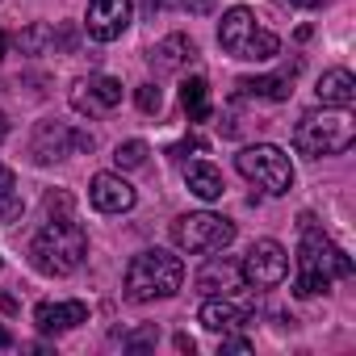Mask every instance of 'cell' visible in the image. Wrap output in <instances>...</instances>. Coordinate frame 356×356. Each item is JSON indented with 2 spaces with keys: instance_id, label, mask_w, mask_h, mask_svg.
I'll use <instances>...</instances> for the list:
<instances>
[{
  "instance_id": "cell-19",
  "label": "cell",
  "mask_w": 356,
  "mask_h": 356,
  "mask_svg": "<svg viewBox=\"0 0 356 356\" xmlns=\"http://www.w3.org/2000/svg\"><path fill=\"white\" fill-rule=\"evenodd\" d=\"M185 185H189V193H197L202 202H218V197L227 193L222 172H218L214 163H206V159H197V163L185 168Z\"/></svg>"
},
{
  "instance_id": "cell-33",
  "label": "cell",
  "mask_w": 356,
  "mask_h": 356,
  "mask_svg": "<svg viewBox=\"0 0 356 356\" xmlns=\"http://www.w3.org/2000/svg\"><path fill=\"white\" fill-rule=\"evenodd\" d=\"M159 9H168V0H147V13H159Z\"/></svg>"
},
{
  "instance_id": "cell-12",
  "label": "cell",
  "mask_w": 356,
  "mask_h": 356,
  "mask_svg": "<svg viewBox=\"0 0 356 356\" xmlns=\"http://www.w3.org/2000/svg\"><path fill=\"white\" fill-rule=\"evenodd\" d=\"M88 202L101 214H126V210H134L138 193L130 181H122V172H97L92 185H88Z\"/></svg>"
},
{
  "instance_id": "cell-6",
  "label": "cell",
  "mask_w": 356,
  "mask_h": 356,
  "mask_svg": "<svg viewBox=\"0 0 356 356\" xmlns=\"http://www.w3.org/2000/svg\"><path fill=\"white\" fill-rule=\"evenodd\" d=\"M235 168L248 176L256 189H264L268 197H285V193L293 189V163H289V155H285L281 147H273V143L243 147V151L235 155Z\"/></svg>"
},
{
  "instance_id": "cell-5",
  "label": "cell",
  "mask_w": 356,
  "mask_h": 356,
  "mask_svg": "<svg viewBox=\"0 0 356 356\" xmlns=\"http://www.w3.org/2000/svg\"><path fill=\"white\" fill-rule=\"evenodd\" d=\"M218 47L231 59H239V63H268V59L281 55V38L273 30H264L256 22V13L243 9V5H235V9L222 13V22H218Z\"/></svg>"
},
{
  "instance_id": "cell-34",
  "label": "cell",
  "mask_w": 356,
  "mask_h": 356,
  "mask_svg": "<svg viewBox=\"0 0 356 356\" xmlns=\"http://www.w3.org/2000/svg\"><path fill=\"white\" fill-rule=\"evenodd\" d=\"M5 134H9V118L0 113V143H5Z\"/></svg>"
},
{
  "instance_id": "cell-2",
  "label": "cell",
  "mask_w": 356,
  "mask_h": 356,
  "mask_svg": "<svg viewBox=\"0 0 356 356\" xmlns=\"http://www.w3.org/2000/svg\"><path fill=\"white\" fill-rule=\"evenodd\" d=\"M88 256V235L76 218H47V227L30 243V260L47 277H72Z\"/></svg>"
},
{
  "instance_id": "cell-30",
  "label": "cell",
  "mask_w": 356,
  "mask_h": 356,
  "mask_svg": "<svg viewBox=\"0 0 356 356\" xmlns=\"http://www.w3.org/2000/svg\"><path fill=\"white\" fill-rule=\"evenodd\" d=\"M172 343H176V352H189V356H193V348H197V343H193V335H185V331H181V335H176Z\"/></svg>"
},
{
  "instance_id": "cell-1",
  "label": "cell",
  "mask_w": 356,
  "mask_h": 356,
  "mask_svg": "<svg viewBox=\"0 0 356 356\" xmlns=\"http://www.w3.org/2000/svg\"><path fill=\"white\" fill-rule=\"evenodd\" d=\"M352 277L348 252L310 218L302 214V243H298V273H293V293L298 298H318L331 289V281Z\"/></svg>"
},
{
  "instance_id": "cell-8",
  "label": "cell",
  "mask_w": 356,
  "mask_h": 356,
  "mask_svg": "<svg viewBox=\"0 0 356 356\" xmlns=\"http://www.w3.org/2000/svg\"><path fill=\"white\" fill-rule=\"evenodd\" d=\"M97 147V138L88 134V130H76V126H67V122H38L34 126V138H30V155H34V163H59V159H67V155H80V151H92Z\"/></svg>"
},
{
  "instance_id": "cell-25",
  "label": "cell",
  "mask_w": 356,
  "mask_h": 356,
  "mask_svg": "<svg viewBox=\"0 0 356 356\" xmlns=\"http://www.w3.org/2000/svg\"><path fill=\"white\" fill-rule=\"evenodd\" d=\"M155 343H159L155 323H151V327H138V331H130V335H122V348H130V352H143V348H155Z\"/></svg>"
},
{
  "instance_id": "cell-11",
  "label": "cell",
  "mask_w": 356,
  "mask_h": 356,
  "mask_svg": "<svg viewBox=\"0 0 356 356\" xmlns=\"http://www.w3.org/2000/svg\"><path fill=\"white\" fill-rule=\"evenodd\" d=\"M130 17H134V5H130V0H88V17H84V26H88V38L113 42V38L126 34Z\"/></svg>"
},
{
  "instance_id": "cell-4",
  "label": "cell",
  "mask_w": 356,
  "mask_h": 356,
  "mask_svg": "<svg viewBox=\"0 0 356 356\" xmlns=\"http://www.w3.org/2000/svg\"><path fill=\"white\" fill-rule=\"evenodd\" d=\"M356 143V122L348 109H306L293 126V147L310 159H323V155H339Z\"/></svg>"
},
{
  "instance_id": "cell-3",
  "label": "cell",
  "mask_w": 356,
  "mask_h": 356,
  "mask_svg": "<svg viewBox=\"0 0 356 356\" xmlns=\"http://www.w3.org/2000/svg\"><path fill=\"white\" fill-rule=\"evenodd\" d=\"M181 285H185V260L172 256V252H163V248H147V252H138V256L126 264V285H122V293L143 306V302L172 298Z\"/></svg>"
},
{
  "instance_id": "cell-7",
  "label": "cell",
  "mask_w": 356,
  "mask_h": 356,
  "mask_svg": "<svg viewBox=\"0 0 356 356\" xmlns=\"http://www.w3.org/2000/svg\"><path fill=\"white\" fill-rule=\"evenodd\" d=\"M172 243L189 252V256H210V252H222L235 243V222L222 218V214H181L172 222Z\"/></svg>"
},
{
  "instance_id": "cell-14",
  "label": "cell",
  "mask_w": 356,
  "mask_h": 356,
  "mask_svg": "<svg viewBox=\"0 0 356 356\" xmlns=\"http://www.w3.org/2000/svg\"><path fill=\"white\" fill-rule=\"evenodd\" d=\"M193 285H197V293H206V298H231L235 289H243V273H239L235 260L210 252V260L202 264V273H197Z\"/></svg>"
},
{
  "instance_id": "cell-15",
  "label": "cell",
  "mask_w": 356,
  "mask_h": 356,
  "mask_svg": "<svg viewBox=\"0 0 356 356\" xmlns=\"http://www.w3.org/2000/svg\"><path fill=\"white\" fill-rule=\"evenodd\" d=\"M293 76H298V59L285 63V67L273 72V76H243L235 88H239L243 101H289V92H293Z\"/></svg>"
},
{
  "instance_id": "cell-13",
  "label": "cell",
  "mask_w": 356,
  "mask_h": 356,
  "mask_svg": "<svg viewBox=\"0 0 356 356\" xmlns=\"http://www.w3.org/2000/svg\"><path fill=\"white\" fill-rule=\"evenodd\" d=\"M193 59H197V42L189 34H168V38H159L147 51V67L155 76H176V72H185Z\"/></svg>"
},
{
  "instance_id": "cell-23",
  "label": "cell",
  "mask_w": 356,
  "mask_h": 356,
  "mask_svg": "<svg viewBox=\"0 0 356 356\" xmlns=\"http://www.w3.org/2000/svg\"><path fill=\"white\" fill-rule=\"evenodd\" d=\"M147 155H151V147H147L143 138H130V143H118L113 163H118L122 172H130V168H143V163H147Z\"/></svg>"
},
{
  "instance_id": "cell-26",
  "label": "cell",
  "mask_w": 356,
  "mask_h": 356,
  "mask_svg": "<svg viewBox=\"0 0 356 356\" xmlns=\"http://www.w3.org/2000/svg\"><path fill=\"white\" fill-rule=\"evenodd\" d=\"M47 214L51 218H72V197L67 193H47Z\"/></svg>"
},
{
  "instance_id": "cell-16",
  "label": "cell",
  "mask_w": 356,
  "mask_h": 356,
  "mask_svg": "<svg viewBox=\"0 0 356 356\" xmlns=\"http://www.w3.org/2000/svg\"><path fill=\"white\" fill-rule=\"evenodd\" d=\"M88 323V306L84 302H38L34 306V327L42 335H63L72 327Z\"/></svg>"
},
{
  "instance_id": "cell-17",
  "label": "cell",
  "mask_w": 356,
  "mask_h": 356,
  "mask_svg": "<svg viewBox=\"0 0 356 356\" xmlns=\"http://www.w3.org/2000/svg\"><path fill=\"white\" fill-rule=\"evenodd\" d=\"M248 318H252V314H248L239 302H231V298H206V302H202V314H197V323H202L206 331H214V335L239 331Z\"/></svg>"
},
{
  "instance_id": "cell-9",
  "label": "cell",
  "mask_w": 356,
  "mask_h": 356,
  "mask_svg": "<svg viewBox=\"0 0 356 356\" xmlns=\"http://www.w3.org/2000/svg\"><path fill=\"white\" fill-rule=\"evenodd\" d=\"M239 273H243V285H252V289H277L289 277V256H285V248L277 239H260L243 256Z\"/></svg>"
},
{
  "instance_id": "cell-24",
  "label": "cell",
  "mask_w": 356,
  "mask_h": 356,
  "mask_svg": "<svg viewBox=\"0 0 356 356\" xmlns=\"http://www.w3.org/2000/svg\"><path fill=\"white\" fill-rule=\"evenodd\" d=\"M134 105H138L143 113H159V105H163L159 84H138V88H134Z\"/></svg>"
},
{
  "instance_id": "cell-20",
  "label": "cell",
  "mask_w": 356,
  "mask_h": 356,
  "mask_svg": "<svg viewBox=\"0 0 356 356\" xmlns=\"http://www.w3.org/2000/svg\"><path fill=\"white\" fill-rule=\"evenodd\" d=\"M181 105H185L189 122H210V84L202 76H189L181 84Z\"/></svg>"
},
{
  "instance_id": "cell-27",
  "label": "cell",
  "mask_w": 356,
  "mask_h": 356,
  "mask_svg": "<svg viewBox=\"0 0 356 356\" xmlns=\"http://www.w3.org/2000/svg\"><path fill=\"white\" fill-rule=\"evenodd\" d=\"M222 352H252V339H248V335L227 331V335H222Z\"/></svg>"
},
{
  "instance_id": "cell-36",
  "label": "cell",
  "mask_w": 356,
  "mask_h": 356,
  "mask_svg": "<svg viewBox=\"0 0 356 356\" xmlns=\"http://www.w3.org/2000/svg\"><path fill=\"white\" fill-rule=\"evenodd\" d=\"M0 264H5V260H0Z\"/></svg>"
},
{
  "instance_id": "cell-28",
  "label": "cell",
  "mask_w": 356,
  "mask_h": 356,
  "mask_svg": "<svg viewBox=\"0 0 356 356\" xmlns=\"http://www.w3.org/2000/svg\"><path fill=\"white\" fill-rule=\"evenodd\" d=\"M214 5H218V0H181V9H189V13H214Z\"/></svg>"
},
{
  "instance_id": "cell-35",
  "label": "cell",
  "mask_w": 356,
  "mask_h": 356,
  "mask_svg": "<svg viewBox=\"0 0 356 356\" xmlns=\"http://www.w3.org/2000/svg\"><path fill=\"white\" fill-rule=\"evenodd\" d=\"M0 59H5V30H0Z\"/></svg>"
},
{
  "instance_id": "cell-29",
  "label": "cell",
  "mask_w": 356,
  "mask_h": 356,
  "mask_svg": "<svg viewBox=\"0 0 356 356\" xmlns=\"http://www.w3.org/2000/svg\"><path fill=\"white\" fill-rule=\"evenodd\" d=\"M189 151H202V138H185V143H176V147H172V155H176V159L189 155Z\"/></svg>"
},
{
  "instance_id": "cell-32",
  "label": "cell",
  "mask_w": 356,
  "mask_h": 356,
  "mask_svg": "<svg viewBox=\"0 0 356 356\" xmlns=\"http://www.w3.org/2000/svg\"><path fill=\"white\" fill-rule=\"evenodd\" d=\"M0 348H13V335H9V327L0 323Z\"/></svg>"
},
{
  "instance_id": "cell-22",
  "label": "cell",
  "mask_w": 356,
  "mask_h": 356,
  "mask_svg": "<svg viewBox=\"0 0 356 356\" xmlns=\"http://www.w3.org/2000/svg\"><path fill=\"white\" fill-rule=\"evenodd\" d=\"M17 47H22V55H42L47 47H55V30L47 22H34L30 30L17 34Z\"/></svg>"
},
{
  "instance_id": "cell-21",
  "label": "cell",
  "mask_w": 356,
  "mask_h": 356,
  "mask_svg": "<svg viewBox=\"0 0 356 356\" xmlns=\"http://www.w3.org/2000/svg\"><path fill=\"white\" fill-rule=\"evenodd\" d=\"M22 218V193H17V176L13 168L0 163V222H17Z\"/></svg>"
},
{
  "instance_id": "cell-10",
  "label": "cell",
  "mask_w": 356,
  "mask_h": 356,
  "mask_svg": "<svg viewBox=\"0 0 356 356\" xmlns=\"http://www.w3.org/2000/svg\"><path fill=\"white\" fill-rule=\"evenodd\" d=\"M67 101L80 118H109L122 105V84L113 76H84V80L72 84Z\"/></svg>"
},
{
  "instance_id": "cell-18",
  "label": "cell",
  "mask_w": 356,
  "mask_h": 356,
  "mask_svg": "<svg viewBox=\"0 0 356 356\" xmlns=\"http://www.w3.org/2000/svg\"><path fill=\"white\" fill-rule=\"evenodd\" d=\"M314 92H318V105L348 109V105L356 101V76H352L348 67H331V72H323V76H318Z\"/></svg>"
},
{
  "instance_id": "cell-31",
  "label": "cell",
  "mask_w": 356,
  "mask_h": 356,
  "mask_svg": "<svg viewBox=\"0 0 356 356\" xmlns=\"http://www.w3.org/2000/svg\"><path fill=\"white\" fill-rule=\"evenodd\" d=\"M285 5H293V9H323L327 0H285Z\"/></svg>"
}]
</instances>
